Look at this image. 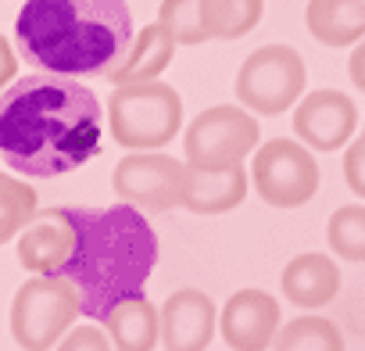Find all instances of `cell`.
Returning <instances> with one entry per match:
<instances>
[{"label": "cell", "instance_id": "1", "mask_svg": "<svg viewBox=\"0 0 365 351\" xmlns=\"http://www.w3.org/2000/svg\"><path fill=\"white\" fill-rule=\"evenodd\" d=\"M104 111L72 76L36 72L0 93V158L29 180H51L101 151Z\"/></svg>", "mask_w": 365, "mask_h": 351}, {"label": "cell", "instance_id": "2", "mask_svg": "<svg viewBox=\"0 0 365 351\" xmlns=\"http://www.w3.org/2000/svg\"><path fill=\"white\" fill-rule=\"evenodd\" d=\"M15 40L29 65L54 76H108L133 47L125 0H26Z\"/></svg>", "mask_w": 365, "mask_h": 351}, {"label": "cell", "instance_id": "3", "mask_svg": "<svg viewBox=\"0 0 365 351\" xmlns=\"http://www.w3.org/2000/svg\"><path fill=\"white\" fill-rule=\"evenodd\" d=\"M76 226V251L58 273L76 283L83 315L104 319L118 301L143 294V280L158 258V240L136 205L65 208Z\"/></svg>", "mask_w": 365, "mask_h": 351}, {"label": "cell", "instance_id": "4", "mask_svg": "<svg viewBox=\"0 0 365 351\" xmlns=\"http://www.w3.org/2000/svg\"><path fill=\"white\" fill-rule=\"evenodd\" d=\"M111 140L125 151H161L182 126V101L168 83H125L108 101Z\"/></svg>", "mask_w": 365, "mask_h": 351}, {"label": "cell", "instance_id": "5", "mask_svg": "<svg viewBox=\"0 0 365 351\" xmlns=\"http://www.w3.org/2000/svg\"><path fill=\"white\" fill-rule=\"evenodd\" d=\"M79 315L83 301L72 280L33 276L11 301V337L22 351H54Z\"/></svg>", "mask_w": 365, "mask_h": 351}, {"label": "cell", "instance_id": "6", "mask_svg": "<svg viewBox=\"0 0 365 351\" xmlns=\"http://www.w3.org/2000/svg\"><path fill=\"white\" fill-rule=\"evenodd\" d=\"M262 129L255 122V111L233 108V104H215L205 108L182 136V151H187L190 168L205 172H222L244 165L258 151Z\"/></svg>", "mask_w": 365, "mask_h": 351}, {"label": "cell", "instance_id": "7", "mask_svg": "<svg viewBox=\"0 0 365 351\" xmlns=\"http://www.w3.org/2000/svg\"><path fill=\"white\" fill-rule=\"evenodd\" d=\"M304 61L287 44H265L251 51L237 72V101L255 115H283L304 97Z\"/></svg>", "mask_w": 365, "mask_h": 351}, {"label": "cell", "instance_id": "8", "mask_svg": "<svg viewBox=\"0 0 365 351\" xmlns=\"http://www.w3.org/2000/svg\"><path fill=\"white\" fill-rule=\"evenodd\" d=\"M255 194L272 208H301L319 190V161L301 140H269L251 154Z\"/></svg>", "mask_w": 365, "mask_h": 351}, {"label": "cell", "instance_id": "9", "mask_svg": "<svg viewBox=\"0 0 365 351\" xmlns=\"http://www.w3.org/2000/svg\"><path fill=\"white\" fill-rule=\"evenodd\" d=\"M187 158H172L165 151H129L115 165V194L125 205H136L143 212H172L182 208L187 198Z\"/></svg>", "mask_w": 365, "mask_h": 351}, {"label": "cell", "instance_id": "10", "mask_svg": "<svg viewBox=\"0 0 365 351\" xmlns=\"http://www.w3.org/2000/svg\"><path fill=\"white\" fill-rule=\"evenodd\" d=\"M358 108L340 90H312L294 108V133L312 151H340L354 140Z\"/></svg>", "mask_w": 365, "mask_h": 351}, {"label": "cell", "instance_id": "11", "mask_svg": "<svg viewBox=\"0 0 365 351\" xmlns=\"http://www.w3.org/2000/svg\"><path fill=\"white\" fill-rule=\"evenodd\" d=\"M279 326V301L258 287L237 290L219 312V333L233 351H269Z\"/></svg>", "mask_w": 365, "mask_h": 351}, {"label": "cell", "instance_id": "12", "mask_svg": "<svg viewBox=\"0 0 365 351\" xmlns=\"http://www.w3.org/2000/svg\"><path fill=\"white\" fill-rule=\"evenodd\" d=\"M215 330H219V308L205 290L182 287L165 297L161 305V347L165 351H208Z\"/></svg>", "mask_w": 365, "mask_h": 351}, {"label": "cell", "instance_id": "13", "mask_svg": "<svg viewBox=\"0 0 365 351\" xmlns=\"http://www.w3.org/2000/svg\"><path fill=\"white\" fill-rule=\"evenodd\" d=\"M76 251V226L65 208L36 212V219L19 233V262L33 276H58Z\"/></svg>", "mask_w": 365, "mask_h": 351}, {"label": "cell", "instance_id": "14", "mask_svg": "<svg viewBox=\"0 0 365 351\" xmlns=\"http://www.w3.org/2000/svg\"><path fill=\"white\" fill-rule=\"evenodd\" d=\"M279 287H283V297L297 308H308V312L326 308L340 294V265L319 251L297 255L283 265Z\"/></svg>", "mask_w": 365, "mask_h": 351}, {"label": "cell", "instance_id": "15", "mask_svg": "<svg viewBox=\"0 0 365 351\" xmlns=\"http://www.w3.org/2000/svg\"><path fill=\"white\" fill-rule=\"evenodd\" d=\"M247 187H251V172L244 165L222 168V172L190 168L182 208L194 212V215H222V212H233V208L244 205Z\"/></svg>", "mask_w": 365, "mask_h": 351}, {"label": "cell", "instance_id": "16", "mask_svg": "<svg viewBox=\"0 0 365 351\" xmlns=\"http://www.w3.org/2000/svg\"><path fill=\"white\" fill-rule=\"evenodd\" d=\"M175 47H179L175 36H172L161 22L143 26V29L136 33L129 54H125L104 79H111L115 86H125V83H150V79H158V76L172 65Z\"/></svg>", "mask_w": 365, "mask_h": 351}, {"label": "cell", "instance_id": "17", "mask_svg": "<svg viewBox=\"0 0 365 351\" xmlns=\"http://www.w3.org/2000/svg\"><path fill=\"white\" fill-rule=\"evenodd\" d=\"M101 322L115 351H154L161 344V308H154L143 294L118 301Z\"/></svg>", "mask_w": 365, "mask_h": 351}, {"label": "cell", "instance_id": "18", "mask_svg": "<svg viewBox=\"0 0 365 351\" xmlns=\"http://www.w3.org/2000/svg\"><path fill=\"white\" fill-rule=\"evenodd\" d=\"M304 26L326 47H354L365 40V0H308Z\"/></svg>", "mask_w": 365, "mask_h": 351}, {"label": "cell", "instance_id": "19", "mask_svg": "<svg viewBox=\"0 0 365 351\" xmlns=\"http://www.w3.org/2000/svg\"><path fill=\"white\" fill-rule=\"evenodd\" d=\"M265 15V0H201V26L208 40H240Z\"/></svg>", "mask_w": 365, "mask_h": 351}, {"label": "cell", "instance_id": "20", "mask_svg": "<svg viewBox=\"0 0 365 351\" xmlns=\"http://www.w3.org/2000/svg\"><path fill=\"white\" fill-rule=\"evenodd\" d=\"M269 351H344V333L326 315H297L279 326Z\"/></svg>", "mask_w": 365, "mask_h": 351}, {"label": "cell", "instance_id": "21", "mask_svg": "<svg viewBox=\"0 0 365 351\" xmlns=\"http://www.w3.org/2000/svg\"><path fill=\"white\" fill-rule=\"evenodd\" d=\"M329 251L344 262H365V205H340L326 223Z\"/></svg>", "mask_w": 365, "mask_h": 351}, {"label": "cell", "instance_id": "22", "mask_svg": "<svg viewBox=\"0 0 365 351\" xmlns=\"http://www.w3.org/2000/svg\"><path fill=\"white\" fill-rule=\"evenodd\" d=\"M36 190L22 180L0 176V244L19 237L33 219H36Z\"/></svg>", "mask_w": 365, "mask_h": 351}, {"label": "cell", "instance_id": "23", "mask_svg": "<svg viewBox=\"0 0 365 351\" xmlns=\"http://www.w3.org/2000/svg\"><path fill=\"white\" fill-rule=\"evenodd\" d=\"M158 22H161V26L175 36V44H182V47L208 44L205 26H201V0H161Z\"/></svg>", "mask_w": 365, "mask_h": 351}, {"label": "cell", "instance_id": "24", "mask_svg": "<svg viewBox=\"0 0 365 351\" xmlns=\"http://www.w3.org/2000/svg\"><path fill=\"white\" fill-rule=\"evenodd\" d=\"M111 347H115V344H111L108 330L83 322V326L68 330V333L61 337V344H58L54 351H111Z\"/></svg>", "mask_w": 365, "mask_h": 351}, {"label": "cell", "instance_id": "25", "mask_svg": "<svg viewBox=\"0 0 365 351\" xmlns=\"http://www.w3.org/2000/svg\"><path fill=\"white\" fill-rule=\"evenodd\" d=\"M344 180H347V187L365 201V126H361V133L347 143V151H344Z\"/></svg>", "mask_w": 365, "mask_h": 351}, {"label": "cell", "instance_id": "26", "mask_svg": "<svg viewBox=\"0 0 365 351\" xmlns=\"http://www.w3.org/2000/svg\"><path fill=\"white\" fill-rule=\"evenodd\" d=\"M15 72H19V58H15L11 44H8L4 36H0V90L15 83Z\"/></svg>", "mask_w": 365, "mask_h": 351}, {"label": "cell", "instance_id": "27", "mask_svg": "<svg viewBox=\"0 0 365 351\" xmlns=\"http://www.w3.org/2000/svg\"><path fill=\"white\" fill-rule=\"evenodd\" d=\"M347 72H351L354 90H361V93H365V40H361V44H354L351 61H347Z\"/></svg>", "mask_w": 365, "mask_h": 351}]
</instances>
